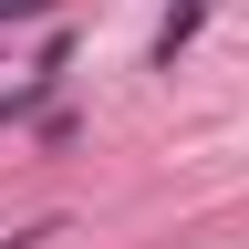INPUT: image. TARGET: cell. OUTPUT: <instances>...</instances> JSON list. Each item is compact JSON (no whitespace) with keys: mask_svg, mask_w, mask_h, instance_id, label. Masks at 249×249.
Returning <instances> with one entry per match:
<instances>
[{"mask_svg":"<svg viewBox=\"0 0 249 249\" xmlns=\"http://www.w3.org/2000/svg\"><path fill=\"white\" fill-rule=\"evenodd\" d=\"M52 239V218H42V229H11V239H0V249H42Z\"/></svg>","mask_w":249,"mask_h":249,"instance_id":"cell-2","label":"cell"},{"mask_svg":"<svg viewBox=\"0 0 249 249\" xmlns=\"http://www.w3.org/2000/svg\"><path fill=\"white\" fill-rule=\"evenodd\" d=\"M197 21H208V0H177V11H166V31H156V62H177L187 42H197Z\"/></svg>","mask_w":249,"mask_h":249,"instance_id":"cell-1","label":"cell"}]
</instances>
